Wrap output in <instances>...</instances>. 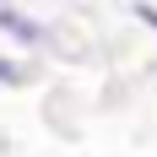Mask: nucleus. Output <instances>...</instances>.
<instances>
[{
	"instance_id": "nucleus-2",
	"label": "nucleus",
	"mask_w": 157,
	"mask_h": 157,
	"mask_svg": "<svg viewBox=\"0 0 157 157\" xmlns=\"http://www.w3.org/2000/svg\"><path fill=\"white\" fill-rule=\"evenodd\" d=\"M0 81H22V71H16V65H6V60H0Z\"/></svg>"
},
{
	"instance_id": "nucleus-3",
	"label": "nucleus",
	"mask_w": 157,
	"mask_h": 157,
	"mask_svg": "<svg viewBox=\"0 0 157 157\" xmlns=\"http://www.w3.org/2000/svg\"><path fill=\"white\" fill-rule=\"evenodd\" d=\"M136 16H141L146 27H157V6H141V11H136Z\"/></svg>"
},
{
	"instance_id": "nucleus-1",
	"label": "nucleus",
	"mask_w": 157,
	"mask_h": 157,
	"mask_svg": "<svg viewBox=\"0 0 157 157\" xmlns=\"http://www.w3.org/2000/svg\"><path fill=\"white\" fill-rule=\"evenodd\" d=\"M0 27H6V33H16L22 44H38V38H44V27H38V22H27L22 11H11V6H0Z\"/></svg>"
}]
</instances>
